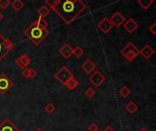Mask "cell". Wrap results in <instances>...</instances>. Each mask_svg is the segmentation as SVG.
Segmentation results:
<instances>
[{
  "instance_id": "1",
  "label": "cell",
  "mask_w": 156,
  "mask_h": 131,
  "mask_svg": "<svg viewBox=\"0 0 156 131\" xmlns=\"http://www.w3.org/2000/svg\"><path fill=\"white\" fill-rule=\"evenodd\" d=\"M87 8L82 0H59L53 9L56 14L66 23L71 24Z\"/></svg>"
},
{
  "instance_id": "2",
  "label": "cell",
  "mask_w": 156,
  "mask_h": 131,
  "mask_svg": "<svg viewBox=\"0 0 156 131\" xmlns=\"http://www.w3.org/2000/svg\"><path fill=\"white\" fill-rule=\"evenodd\" d=\"M25 35L35 45H38L43 41L45 37L48 35V29H42L39 26H37L34 22L25 30Z\"/></svg>"
},
{
  "instance_id": "3",
  "label": "cell",
  "mask_w": 156,
  "mask_h": 131,
  "mask_svg": "<svg viewBox=\"0 0 156 131\" xmlns=\"http://www.w3.org/2000/svg\"><path fill=\"white\" fill-rule=\"evenodd\" d=\"M121 54L125 57V59L128 62H133L140 55V50L137 48V47L133 42H129L122 49Z\"/></svg>"
},
{
  "instance_id": "4",
  "label": "cell",
  "mask_w": 156,
  "mask_h": 131,
  "mask_svg": "<svg viewBox=\"0 0 156 131\" xmlns=\"http://www.w3.org/2000/svg\"><path fill=\"white\" fill-rule=\"evenodd\" d=\"M14 48V43L0 33V62Z\"/></svg>"
},
{
  "instance_id": "5",
  "label": "cell",
  "mask_w": 156,
  "mask_h": 131,
  "mask_svg": "<svg viewBox=\"0 0 156 131\" xmlns=\"http://www.w3.org/2000/svg\"><path fill=\"white\" fill-rule=\"evenodd\" d=\"M55 78L60 83V84H62L63 86L71 78H73L74 76H73V74L71 73V71L69 69V68H67L66 67H62L56 74H55Z\"/></svg>"
},
{
  "instance_id": "6",
  "label": "cell",
  "mask_w": 156,
  "mask_h": 131,
  "mask_svg": "<svg viewBox=\"0 0 156 131\" xmlns=\"http://www.w3.org/2000/svg\"><path fill=\"white\" fill-rule=\"evenodd\" d=\"M14 87L13 81L4 73L0 75V94H6Z\"/></svg>"
},
{
  "instance_id": "7",
  "label": "cell",
  "mask_w": 156,
  "mask_h": 131,
  "mask_svg": "<svg viewBox=\"0 0 156 131\" xmlns=\"http://www.w3.org/2000/svg\"><path fill=\"white\" fill-rule=\"evenodd\" d=\"M89 80L90 82L96 88H100L106 80V78L101 74V71L99 70H96L94 73H92L90 75V77L89 78Z\"/></svg>"
},
{
  "instance_id": "8",
  "label": "cell",
  "mask_w": 156,
  "mask_h": 131,
  "mask_svg": "<svg viewBox=\"0 0 156 131\" xmlns=\"http://www.w3.org/2000/svg\"><path fill=\"white\" fill-rule=\"evenodd\" d=\"M113 26L111 23L110 19L108 17H103L98 24V28L102 32V33H109L112 29Z\"/></svg>"
},
{
  "instance_id": "9",
  "label": "cell",
  "mask_w": 156,
  "mask_h": 131,
  "mask_svg": "<svg viewBox=\"0 0 156 131\" xmlns=\"http://www.w3.org/2000/svg\"><path fill=\"white\" fill-rule=\"evenodd\" d=\"M109 19H110L111 23L112 24V26H114L116 27H120L125 22V17L120 12H115Z\"/></svg>"
},
{
  "instance_id": "10",
  "label": "cell",
  "mask_w": 156,
  "mask_h": 131,
  "mask_svg": "<svg viewBox=\"0 0 156 131\" xmlns=\"http://www.w3.org/2000/svg\"><path fill=\"white\" fill-rule=\"evenodd\" d=\"M0 131H20V129L8 119L0 123Z\"/></svg>"
},
{
  "instance_id": "11",
  "label": "cell",
  "mask_w": 156,
  "mask_h": 131,
  "mask_svg": "<svg viewBox=\"0 0 156 131\" xmlns=\"http://www.w3.org/2000/svg\"><path fill=\"white\" fill-rule=\"evenodd\" d=\"M32 58L28 56V55H22L20 56L18 58H16V64L21 68V69H25L27 68V67L31 63Z\"/></svg>"
},
{
  "instance_id": "12",
  "label": "cell",
  "mask_w": 156,
  "mask_h": 131,
  "mask_svg": "<svg viewBox=\"0 0 156 131\" xmlns=\"http://www.w3.org/2000/svg\"><path fill=\"white\" fill-rule=\"evenodd\" d=\"M123 26H124V29H125L128 33L133 34V33H134V32L138 29L139 25L137 24V22H136L134 19L130 18V19H128L127 21H125V22L123 23Z\"/></svg>"
},
{
  "instance_id": "13",
  "label": "cell",
  "mask_w": 156,
  "mask_h": 131,
  "mask_svg": "<svg viewBox=\"0 0 156 131\" xmlns=\"http://www.w3.org/2000/svg\"><path fill=\"white\" fill-rule=\"evenodd\" d=\"M73 53V48L69 45V44H65L61 47V48L59 49V54L65 58V59H69Z\"/></svg>"
},
{
  "instance_id": "14",
  "label": "cell",
  "mask_w": 156,
  "mask_h": 131,
  "mask_svg": "<svg viewBox=\"0 0 156 131\" xmlns=\"http://www.w3.org/2000/svg\"><path fill=\"white\" fill-rule=\"evenodd\" d=\"M154 54V48H152L149 45H145L141 50H140V55L144 58V59H149Z\"/></svg>"
},
{
  "instance_id": "15",
  "label": "cell",
  "mask_w": 156,
  "mask_h": 131,
  "mask_svg": "<svg viewBox=\"0 0 156 131\" xmlns=\"http://www.w3.org/2000/svg\"><path fill=\"white\" fill-rule=\"evenodd\" d=\"M81 68H82V70H83L86 74H90V73H92V71L95 70L96 66H95V64H94L92 61H90V60L88 59V60H86V61L82 64Z\"/></svg>"
},
{
  "instance_id": "16",
  "label": "cell",
  "mask_w": 156,
  "mask_h": 131,
  "mask_svg": "<svg viewBox=\"0 0 156 131\" xmlns=\"http://www.w3.org/2000/svg\"><path fill=\"white\" fill-rule=\"evenodd\" d=\"M79 85H80V82L73 77V78H71L64 86H65L68 89H69V90H74V89H76V88L79 87Z\"/></svg>"
},
{
  "instance_id": "17",
  "label": "cell",
  "mask_w": 156,
  "mask_h": 131,
  "mask_svg": "<svg viewBox=\"0 0 156 131\" xmlns=\"http://www.w3.org/2000/svg\"><path fill=\"white\" fill-rule=\"evenodd\" d=\"M50 13V8L48 5H42L38 10H37V14L40 17H47Z\"/></svg>"
},
{
  "instance_id": "18",
  "label": "cell",
  "mask_w": 156,
  "mask_h": 131,
  "mask_svg": "<svg viewBox=\"0 0 156 131\" xmlns=\"http://www.w3.org/2000/svg\"><path fill=\"white\" fill-rule=\"evenodd\" d=\"M125 109H126V110H127L130 114H133V113H135V112L138 110L139 107H138V105H137L135 102L130 101V102L126 105Z\"/></svg>"
},
{
  "instance_id": "19",
  "label": "cell",
  "mask_w": 156,
  "mask_h": 131,
  "mask_svg": "<svg viewBox=\"0 0 156 131\" xmlns=\"http://www.w3.org/2000/svg\"><path fill=\"white\" fill-rule=\"evenodd\" d=\"M10 5H11L12 8H13L14 10L17 11V12L20 11V10L24 7V5H25L24 2H23L22 0H14Z\"/></svg>"
},
{
  "instance_id": "20",
  "label": "cell",
  "mask_w": 156,
  "mask_h": 131,
  "mask_svg": "<svg viewBox=\"0 0 156 131\" xmlns=\"http://www.w3.org/2000/svg\"><path fill=\"white\" fill-rule=\"evenodd\" d=\"M34 23L37 26H39L40 28H42V29H48V23L45 20V18H43V17H38V19L37 20H35L34 21Z\"/></svg>"
},
{
  "instance_id": "21",
  "label": "cell",
  "mask_w": 156,
  "mask_h": 131,
  "mask_svg": "<svg viewBox=\"0 0 156 131\" xmlns=\"http://www.w3.org/2000/svg\"><path fill=\"white\" fill-rule=\"evenodd\" d=\"M154 0H137L138 5L144 9H148L154 4Z\"/></svg>"
},
{
  "instance_id": "22",
  "label": "cell",
  "mask_w": 156,
  "mask_h": 131,
  "mask_svg": "<svg viewBox=\"0 0 156 131\" xmlns=\"http://www.w3.org/2000/svg\"><path fill=\"white\" fill-rule=\"evenodd\" d=\"M131 93H132V91H131V89H130L127 86H123V87L119 90V94H120L122 98H128V97L131 95Z\"/></svg>"
},
{
  "instance_id": "23",
  "label": "cell",
  "mask_w": 156,
  "mask_h": 131,
  "mask_svg": "<svg viewBox=\"0 0 156 131\" xmlns=\"http://www.w3.org/2000/svg\"><path fill=\"white\" fill-rule=\"evenodd\" d=\"M83 54H84V50L80 47H76L75 48H73L72 55H74L77 58H80Z\"/></svg>"
},
{
  "instance_id": "24",
  "label": "cell",
  "mask_w": 156,
  "mask_h": 131,
  "mask_svg": "<svg viewBox=\"0 0 156 131\" xmlns=\"http://www.w3.org/2000/svg\"><path fill=\"white\" fill-rule=\"evenodd\" d=\"M55 109H56V107H55L52 103H48V104H47V105L44 107L45 112H47V113H48V114H52V113L55 111Z\"/></svg>"
},
{
  "instance_id": "25",
  "label": "cell",
  "mask_w": 156,
  "mask_h": 131,
  "mask_svg": "<svg viewBox=\"0 0 156 131\" xmlns=\"http://www.w3.org/2000/svg\"><path fill=\"white\" fill-rule=\"evenodd\" d=\"M58 1H59V0H46V4H47V5H48L49 8L54 9V8L56 7V5H58Z\"/></svg>"
},
{
  "instance_id": "26",
  "label": "cell",
  "mask_w": 156,
  "mask_h": 131,
  "mask_svg": "<svg viewBox=\"0 0 156 131\" xmlns=\"http://www.w3.org/2000/svg\"><path fill=\"white\" fill-rule=\"evenodd\" d=\"M95 94H96L95 90H94L93 88H87V89H86V91H85V95H86V97H87V98H93Z\"/></svg>"
},
{
  "instance_id": "27",
  "label": "cell",
  "mask_w": 156,
  "mask_h": 131,
  "mask_svg": "<svg viewBox=\"0 0 156 131\" xmlns=\"http://www.w3.org/2000/svg\"><path fill=\"white\" fill-rule=\"evenodd\" d=\"M10 0H0V8L6 9L10 5Z\"/></svg>"
},
{
  "instance_id": "28",
  "label": "cell",
  "mask_w": 156,
  "mask_h": 131,
  "mask_svg": "<svg viewBox=\"0 0 156 131\" xmlns=\"http://www.w3.org/2000/svg\"><path fill=\"white\" fill-rule=\"evenodd\" d=\"M88 130L89 131H98L99 130V127H98V125H97L96 123L92 122V123H90V124L89 125V127H88Z\"/></svg>"
},
{
  "instance_id": "29",
  "label": "cell",
  "mask_w": 156,
  "mask_h": 131,
  "mask_svg": "<svg viewBox=\"0 0 156 131\" xmlns=\"http://www.w3.org/2000/svg\"><path fill=\"white\" fill-rule=\"evenodd\" d=\"M37 72L34 69V68H29V76H28V78L29 79H33L37 77Z\"/></svg>"
},
{
  "instance_id": "30",
  "label": "cell",
  "mask_w": 156,
  "mask_h": 131,
  "mask_svg": "<svg viewBox=\"0 0 156 131\" xmlns=\"http://www.w3.org/2000/svg\"><path fill=\"white\" fill-rule=\"evenodd\" d=\"M149 31L154 35V36H155L156 35V23H154V24H152V26H149Z\"/></svg>"
},
{
  "instance_id": "31",
  "label": "cell",
  "mask_w": 156,
  "mask_h": 131,
  "mask_svg": "<svg viewBox=\"0 0 156 131\" xmlns=\"http://www.w3.org/2000/svg\"><path fill=\"white\" fill-rule=\"evenodd\" d=\"M22 76L26 78H28V76H29V68H25L22 72Z\"/></svg>"
},
{
  "instance_id": "32",
  "label": "cell",
  "mask_w": 156,
  "mask_h": 131,
  "mask_svg": "<svg viewBox=\"0 0 156 131\" xmlns=\"http://www.w3.org/2000/svg\"><path fill=\"white\" fill-rule=\"evenodd\" d=\"M103 131H116V130H115L114 129H112V127H110V126H109V127H107V128H106V129H105Z\"/></svg>"
},
{
  "instance_id": "33",
  "label": "cell",
  "mask_w": 156,
  "mask_h": 131,
  "mask_svg": "<svg viewBox=\"0 0 156 131\" xmlns=\"http://www.w3.org/2000/svg\"><path fill=\"white\" fill-rule=\"evenodd\" d=\"M3 17H4V15H3V14H2V13L0 12V21H1L2 19H3Z\"/></svg>"
},
{
  "instance_id": "34",
  "label": "cell",
  "mask_w": 156,
  "mask_h": 131,
  "mask_svg": "<svg viewBox=\"0 0 156 131\" xmlns=\"http://www.w3.org/2000/svg\"><path fill=\"white\" fill-rule=\"evenodd\" d=\"M139 131H148L146 129H144V128H142L141 129H139Z\"/></svg>"
},
{
  "instance_id": "35",
  "label": "cell",
  "mask_w": 156,
  "mask_h": 131,
  "mask_svg": "<svg viewBox=\"0 0 156 131\" xmlns=\"http://www.w3.org/2000/svg\"><path fill=\"white\" fill-rule=\"evenodd\" d=\"M36 131H43V130H42L41 129H37V130H36Z\"/></svg>"
}]
</instances>
